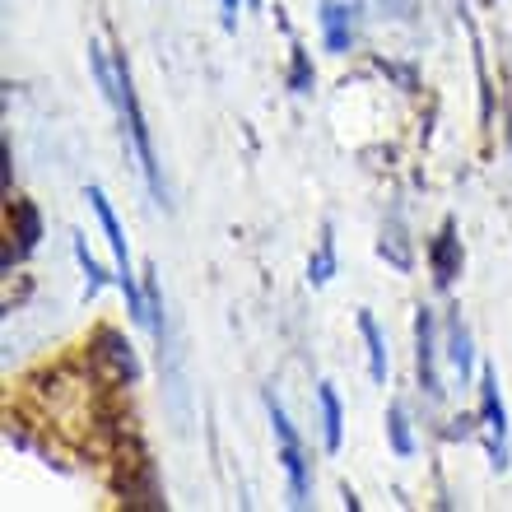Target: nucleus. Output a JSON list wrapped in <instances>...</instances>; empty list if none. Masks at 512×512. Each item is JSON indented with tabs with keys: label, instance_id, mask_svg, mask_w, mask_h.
Here are the masks:
<instances>
[{
	"label": "nucleus",
	"instance_id": "f257e3e1",
	"mask_svg": "<svg viewBox=\"0 0 512 512\" xmlns=\"http://www.w3.org/2000/svg\"><path fill=\"white\" fill-rule=\"evenodd\" d=\"M117 108H122V126L131 135V149H135V163L149 182V196L163 201V177H159V159H154V140H149V126H145V112H140V98H135V80H131V61L126 52H117Z\"/></svg>",
	"mask_w": 512,
	"mask_h": 512
},
{
	"label": "nucleus",
	"instance_id": "f03ea898",
	"mask_svg": "<svg viewBox=\"0 0 512 512\" xmlns=\"http://www.w3.org/2000/svg\"><path fill=\"white\" fill-rule=\"evenodd\" d=\"M89 205H94L98 224H103V233H108V247H112V256H117V284H122V294H126V312H131L135 322H149L145 294L135 289L131 247H126V233H122V224H117V215H112V201H108V196H103V187H89Z\"/></svg>",
	"mask_w": 512,
	"mask_h": 512
},
{
	"label": "nucleus",
	"instance_id": "7ed1b4c3",
	"mask_svg": "<svg viewBox=\"0 0 512 512\" xmlns=\"http://www.w3.org/2000/svg\"><path fill=\"white\" fill-rule=\"evenodd\" d=\"M270 424H275V443H280V461H284V475H289V503L308 508L312 475H308V457H303V438H298V429L289 424V415H284V405L275 396H270Z\"/></svg>",
	"mask_w": 512,
	"mask_h": 512
},
{
	"label": "nucleus",
	"instance_id": "20e7f679",
	"mask_svg": "<svg viewBox=\"0 0 512 512\" xmlns=\"http://www.w3.org/2000/svg\"><path fill=\"white\" fill-rule=\"evenodd\" d=\"M480 415H485V429L494 433V443H489V452H494V466H508V410H503L499 401V378H494V368H485L480 373Z\"/></svg>",
	"mask_w": 512,
	"mask_h": 512
},
{
	"label": "nucleus",
	"instance_id": "39448f33",
	"mask_svg": "<svg viewBox=\"0 0 512 512\" xmlns=\"http://www.w3.org/2000/svg\"><path fill=\"white\" fill-rule=\"evenodd\" d=\"M429 266H433V284H438V289H452V280L461 275V238H457V224H452V219H447L443 233L433 238Z\"/></svg>",
	"mask_w": 512,
	"mask_h": 512
},
{
	"label": "nucleus",
	"instance_id": "423d86ee",
	"mask_svg": "<svg viewBox=\"0 0 512 512\" xmlns=\"http://www.w3.org/2000/svg\"><path fill=\"white\" fill-rule=\"evenodd\" d=\"M415 336H419V387L438 401V396H443V382H438V368H433V312H419Z\"/></svg>",
	"mask_w": 512,
	"mask_h": 512
},
{
	"label": "nucleus",
	"instance_id": "0eeeda50",
	"mask_svg": "<svg viewBox=\"0 0 512 512\" xmlns=\"http://www.w3.org/2000/svg\"><path fill=\"white\" fill-rule=\"evenodd\" d=\"M322 28H326V47H331V52H350V38H354V10L350 5L326 0L322 5Z\"/></svg>",
	"mask_w": 512,
	"mask_h": 512
},
{
	"label": "nucleus",
	"instance_id": "6e6552de",
	"mask_svg": "<svg viewBox=\"0 0 512 512\" xmlns=\"http://www.w3.org/2000/svg\"><path fill=\"white\" fill-rule=\"evenodd\" d=\"M98 350H103V359L112 364L117 382H135V378H140V364H135V350H131V340H126V336L103 331V336H98Z\"/></svg>",
	"mask_w": 512,
	"mask_h": 512
},
{
	"label": "nucleus",
	"instance_id": "1a4fd4ad",
	"mask_svg": "<svg viewBox=\"0 0 512 512\" xmlns=\"http://www.w3.org/2000/svg\"><path fill=\"white\" fill-rule=\"evenodd\" d=\"M359 331H364V340H368V378L382 387V382H387V340H382V326L368 308L359 312Z\"/></svg>",
	"mask_w": 512,
	"mask_h": 512
},
{
	"label": "nucleus",
	"instance_id": "9d476101",
	"mask_svg": "<svg viewBox=\"0 0 512 512\" xmlns=\"http://www.w3.org/2000/svg\"><path fill=\"white\" fill-rule=\"evenodd\" d=\"M317 401H322V433H326V452H340L345 438V415H340V396L331 382H317Z\"/></svg>",
	"mask_w": 512,
	"mask_h": 512
},
{
	"label": "nucleus",
	"instance_id": "9b49d317",
	"mask_svg": "<svg viewBox=\"0 0 512 512\" xmlns=\"http://www.w3.org/2000/svg\"><path fill=\"white\" fill-rule=\"evenodd\" d=\"M10 215H14V238H19V256H28L33 247H38V238H42V215H38V205H33V201H14Z\"/></svg>",
	"mask_w": 512,
	"mask_h": 512
},
{
	"label": "nucleus",
	"instance_id": "f8f14e48",
	"mask_svg": "<svg viewBox=\"0 0 512 512\" xmlns=\"http://www.w3.org/2000/svg\"><path fill=\"white\" fill-rule=\"evenodd\" d=\"M331 275H336V229H331V224H322L317 252H312V261H308V284H317V289H322Z\"/></svg>",
	"mask_w": 512,
	"mask_h": 512
},
{
	"label": "nucleus",
	"instance_id": "ddd939ff",
	"mask_svg": "<svg viewBox=\"0 0 512 512\" xmlns=\"http://www.w3.org/2000/svg\"><path fill=\"white\" fill-rule=\"evenodd\" d=\"M387 443L396 457H415V438H410V424H405V410L391 405L387 410Z\"/></svg>",
	"mask_w": 512,
	"mask_h": 512
},
{
	"label": "nucleus",
	"instance_id": "4468645a",
	"mask_svg": "<svg viewBox=\"0 0 512 512\" xmlns=\"http://www.w3.org/2000/svg\"><path fill=\"white\" fill-rule=\"evenodd\" d=\"M447 345H452V350H447V359H452V368H457V378L466 382V378H471V331H466L461 322H452Z\"/></svg>",
	"mask_w": 512,
	"mask_h": 512
},
{
	"label": "nucleus",
	"instance_id": "2eb2a0df",
	"mask_svg": "<svg viewBox=\"0 0 512 512\" xmlns=\"http://www.w3.org/2000/svg\"><path fill=\"white\" fill-rule=\"evenodd\" d=\"M75 256H80V270H84V294L94 298L98 289H103V280H108V275H103V266H98L94 256H89V247H84L80 233H75Z\"/></svg>",
	"mask_w": 512,
	"mask_h": 512
},
{
	"label": "nucleus",
	"instance_id": "dca6fc26",
	"mask_svg": "<svg viewBox=\"0 0 512 512\" xmlns=\"http://www.w3.org/2000/svg\"><path fill=\"white\" fill-rule=\"evenodd\" d=\"M312 80H317V75H312L308 52H303V47L294 42V66H289V89H294V94H312Z\"/></svg>",
	"mask_w": 512,
	"mask_h": 512
},
{
	"label": "nucleus",
	"instance_id": "f3484780",
	"mask_svg": "<svg viewBox=\"0 0 512 512\" xmlns=\"http://www.w3.org/2000/svg\"><path fill=\"white\" fill-rule=\"evenodd\" d=\"M145 308H149V322L145 326L163 340V317H159L163 303H159V280H154V270H145Z\"/></svg>",
	"mask_w": 512,
	"mask_h": 512
},
{
	"label": "nucleus",
	"instance_id": "a211bd4d",
	"mask_svg": "<svg viewBox=\"0 0 512 512\" xmlns=\"http://www.w3.org/2000/svg\"><path fill=\"white\" fill-rule=\"evenodd\" d=\"M219 5H224V24L233 28V19H238V5H243V0H219Z\"/></svg>",
	"mask_w": 512,
	"mask_h": 512
},
{
	"label": "nucleus",
	"instance_id": "6ab92c4d",
	"mask_svg": "<svg viewBox=\"0 0 512 512\" xmlns=\"http://www.w3.org/2000/svg\"><path fill=\"white\" fill-rule=\"evenodd\" d=\"M508 140H512V126H508Z\"/></svg>",
	"mask_w": 512,
	"mask_h": 512
}]
</instances>
